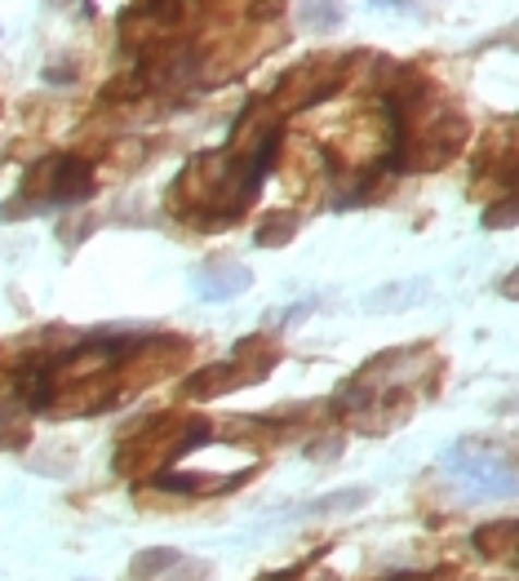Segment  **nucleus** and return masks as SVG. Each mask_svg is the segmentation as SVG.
Wrapping results in <instances>:
<instances>
[{"label": "nucleus", "mask_w": 519, "mask_h": 581, "mask_svg": "<svg viewBox=\"0 0 519 581\" xmlns=\"http://www.w3.org/2000/svg\"><path fill=\"white\" fill-rule=\"evenodd\" d=\"M386 581H426V577H422V572H409V568H405V572H391Z\"/></svg>", "instance_id": "nucleus-20"}, {"label": "nucleus", "mask_w": 519, "mask_h": 581, "mask_svg": "<svg viewBox=\"0 0 519 581\" xmlns=\"http://www.w3.org/2000/svg\"><path fill=\"white\" fill-rule=\"evenodd\" d=\"M386 120H391V152H386V169L391 173H431L448 165L471 138L467 116L426 94L422 76L396 72V85L386 89Z\"/></svg>", "instance_id": "nucleus-2"}, {"label": "nucleus", "mask_w": 519, "mask_h": 581, "mask_svg": "<svg viewBox=\"0 0 519 581\" xmlns=\"http://www.w3.org/2000/svg\"><path fill=\"white\" fill-rule=\"evenodd\" d=\"M191 10L186 5H173V0H143V5H124L120 10V36L129 49H138L143 58L173 45L178 32H182V19Z\"/></svg>", "instance_id": "nucleus-8"}, {"label": "nucleus", "mask_w": 519, "mask_h": 581, "mask_svg": "<svg viewBox=\"0 0 519 581\" xmlns=\"http://www.w3.org/2000/svg\"><path fill=\"white\" fill-rule=\"evenodd\" d=\"M338 453H342V439H315V444H306L311 462H334Z\"/></svg>", "instance_id": "nucleus-18"}, {"label": "nucleus", "mask_w": 519, "mask_h": 581, "mask_svg": "<svg viewBox=\"0 0 519 581\" xmlns=\"http://www.w3.org/2000/svg\"><path fill=\"white\" fill-rule=\"evenodd\" d=\"M351 76V58H311V62H298L289 76H280L276 94L267 98V107L285 120L302 107H315L324 98H334Z\"/></svg>", "instance_id": "nucleus-7"}, {"label": "nucleus", "mask_w": 519, "mask_h": 581, "mask_svg": "<svg viewBox=\"0 0 519 581\" xmlns=\"http://www.w3.org/2000/svg\"><path fill=\"white\" fill-rule=\"evenodd\" d=\"M182 564V555L173 546H147L134 555V564H129V581H156L165 572H173Z\"/></svg>", "instance_id": "nucleus-12"}, {"label": "nucleus", "mask_w": 519, "mask_h": 581, "mask_svg": "<svg viewBox=\"0 0 519 581\" xmlns=\"http://www.w3.org/2000/svg\"><path fill=\"white\" fill-rule=\"evenodd\" d=\"M484 227H488V231H493V227H515V201L488 205V214H484Z\"/></svg>", "instance_id": "nucleus-19"}, {"label": "nucleus", "mask_w": 519, "mask_h": 581, "mask_svg": "<svg viewBox=\"0 0 519 581\" xmlns=\"http://www.w3.org/2000/svg\"><path fill=\"white\" fill-rule=\"evenodd\" d=\"M369 501V488H347L338 497H319V501H306L298 515H329V510H351V506H364Z\"/></svg>", "instance_id": "nucleus-14"}, {"label": "nucleus", "mask_w": 519, "mask_h": 581, "mask_svg": "<svg viewBox=\"0 0 519 581\" xmlns=\"http://www.w3.org/2000/svg\"><path fill=\"white\" fill-rule=\"evenodd\" d=\"M439 471L462 480L471 488V497H510L515 484H519L515 458L506 453V448H493L484 439H458L452 448H444Z\"/></svg>", "instance_id": "nucleus-5"}, {"label": "nucleus", "mask_w": 519, "mask_h": 581, "mask_svg": "<svg viewBox=\"0 0 519 581\" xmlns=\"http://www.w3.org/2000/svg\"><path fill=\"white\" fill-rule=\"evenodd\" d=\"M298 19L315 32H338L342 27V5H302Z\"/></svg>", "instance_id": "nucleus-15"}, {"label": "nucleus", "mask_w": 519, "mask_h": 581, "mask_svg": "<svg viewBox=\"0 0 519 581\" xmlns=\"http://www.w3.org/2000/svg\"><path fill=\"white\" fill-rule=\"evenodd\" d=\"M471 546H475L484 559H493V564H515V559H519V524H515V520L484 524V529H475Z\"/></svg>", "instance_id": "nucleus-11"}, {"label": "nucleus", "mask_w": 519, "mask_h": 581, "mask_svg": "<svg viewBox=\"0 0 519 581\" xmlns=\"http://www.w3.org/2000/svg\"><path fill=\"white\" fill-rule=\"evenodd\" d=\"M27 444V422L14 409H0V448H23Z\"/></svg>", "instance_id": "nucleus-16"}, {"label": "nucleus", "mask_w": 519, "mask_h": 581, "mask_svg": "<svg viewBox=\"0 0 519 581\" xmlns=\"http://www.w3.org/2000/svg\"><path fill=\"white\" fill-rule=\"evenodd\" d=\"M276 360H280V351H271V342L257 334V338L240 342L231 360H218V364H209V368H201V373H191V377L182 382V396H186V400H218V396L236 391V386L263 382V377L271 373Z\"/></svg>", "instance_id": "nucleus-6"}, {"label": "nucleus", "mask_w": 519, "mask_h": 581, "mask_svg": "<svg viewBox=\"0 0 519 581\" xmlns=\"http://www.w3.org/2000/svg\"><path fill=\"white\" fill-rule=\"evenodd\" d=\"M298 235V214H285V218H267L263 227H257V244L263 249H276V244H289Z\"/></svg>", "instance_id": "nucleus-13"}, {"label": "nucleus", "mask_w": 519, "mask_h": 581, "mask_svg": "<svg viewBox=\"0 0 519 581\" xmlns=\"http://www.w3.org/2000/svg\"><path fill=\"white\" fill-rule=\"evenodd\" d=\"M418 293H426V285L422 280H413V285H405V289H377V293H369V311H377V306H400V302H409V298H418Z\"/></svg>", "instance_id": "nucleus-17"}, {"label": "nucleus", "mask_w": 519, "mask_h": 581, "mask_svg": "<svg viewBox=\"0 0 519 581\" xmlns=\"http://www.w3.org/2000/svg\"><path fill=\"white\" fill-rule=\"evenodd\" d=\"M214 435L209 422L201 417H152L138 435H129L116 453V467L120 471H152L156 462H173L182 453H191L196 444H205Z\"/></svg>", "instance_id": "nucleus-4"}, {"label": "nucleus", "mask_w": 519, "mask_h": 581, "mask_svg": "<svg viewBox=\"0 0 519 581\" xmlns=\"http://www.w3.org/2000/svg\"><path fill=\"white\" fill-rule=\"evenodd\" d=\"M249 480V471H231V475H205V471H156L152 484L178 497H222L231 488H240Z\"/></svg>", "instance_id": "nucleus-10"}, {"label": "nucleus", "mask_w": 519, "mask_h": 581, "mask_svg": "<svg viewBox=\"0 0 519 581\" xmlns=\"http://www.w3.org/2000/svg\"><path fill=\"white\" fill-rule=\"evenodd\" d=\"M253 285V271L244 263H231V257H218V263H205L191 271V293L201 302H231Z\"/></svg>", "instance_id": "nucleus-9"}, {"label": "nucleus", "mask_w": 519, "mask_h": 581, "mask_svg": "<svg viewBox=\"0 0 519 581\" xmlns=\"http://www.w3.org/2000/svg\"><path fill=\"white\" fill-rule=\"evenodd\" d=\"M285 143V129L257 138L249 147H222V152H201L191 156L169 191V209L178 218H191L205 231H222L244 218V209L257 201L276 156Z\"/></svg>", "instance_id": "nucleus-1"}, {"label": "nucleus", "mask_w": 519, "mask_h": 581, "mask_svg": "<svg viewBox=\"0 0 519 581\" xmlns=\"http://www.w3.org/2000/svg\"><path fill=\"white\" fill-rule=\"evenodd\" d=\"M98 191V173L94 165H85L81 156H45L27 169L23 178V191L5 205L10 214L19 205H32L27 214H49V209H62V205H81ZM5 214V218H10Z\"/></svg>", "instance_id": "nucleus-3"}]
</instances>
